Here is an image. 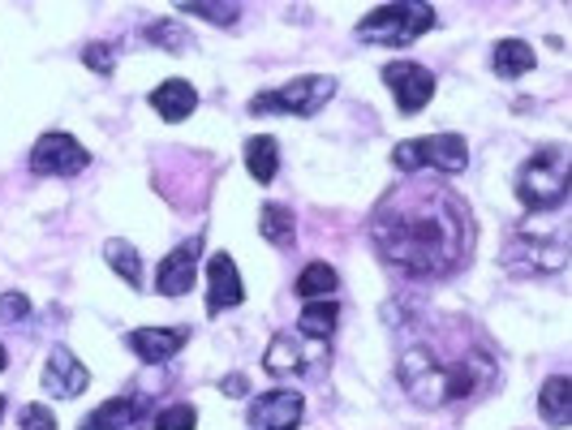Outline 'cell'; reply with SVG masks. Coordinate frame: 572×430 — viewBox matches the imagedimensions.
I'll list each match as a JSON object with an SVG mask.
<instances>
[{
	"mask_svg": "<svg viewBox=\"0 0 572 430\" xmlns=\"http://www.w3.org/2000/svg\"><path fill=\"white\" fill-rule=\"evenodd\" d=\"M17 427L22 430H57V418H52L48 405H26V409L17 414Z\"/></svg>",
	"mask_w": 572,
	"mask_h": 430,
	"instance_id": "30",
	"label": "cell"
},
{
	"mask_svg": "<svg viewBox=\"0 0 572 430\" xmlns=\"http://www.w3.org/2000/svg\"><path fill=\"white\" fill-rule=\"evenodd\" d=\"M177 13L207 17V22H216V26H233V22L242 17V4H194V0H185V4H177Z\"/></svg>",
	"mask_w": 572,
	"mask_h": 430,
	"instance_id": "26",
	"label": "cell"
},
{
	"mask_svg": "<svg viewBox=\"0 0 572 430\" xmlns=\"http://www.w3.org/2000/svg\"><path fill=\"white\" fill-rule=\"evenodd\" d=\"M4 366H9V348L0 344V370H4Z\"/></svg>",
	"mask_w": 572,
	"mask_h": 430,
	"instance_id": "32",
	"label": "cell"
},
{
	"mask_svg": "<svg viewBox=\"0 0 572 430\" xmlns=\"http://www.w3.org/2000/svg\"><path fill=\"white\" fill-rule=\"evenodd\" d=\"M104 262H108L130 288H143V258H138V250H134L130 242H121V237L104 242Z\"/></svg>",
	"mask_w": 572,
	"mask_h": 430,
	"instance_id": "24",
	"label": "cell"
},
{
	"mask_svg": "<svg viewBox=\"0 0 572 430\" xmlns=\"http://www.w3.org/2000/svg\"><path fill=\"white\" fill-rule=\"evenodd\" d=\"M86 383H90V370L82 366L65 344H57V348L48 353V366H44L39 388H44L48 396H57V401H74V396L86 392Z\"/></svg>",
	"mask_w": 572,
	"mask_h": 430,
	"instance_id": "11",
	"label": "cell"
},
{
	"mask_svg": "<svg viewBox=\"0 0 572 430\" xmlns=\"http://www.w3.org/2000/svg\"><path fill=\"white\" fill-rule=\"evenodd\" d=\"M31 315V297L26 293H0V328H9V323H22Z\"/></svg>",
	"mask_w": 572,
	"mask_h": 430,
	"instance_id": "28",
	"label": "cell"
},
{
	"mask_svg": "<svg viewBox=\"0 0 572 430\" xmlns=\"http://www.w3.org/2000/svg\"><path fill=\"white\" fill-rule=\"evenodd\" d=\"M397 374H401L409 396L426 409H443V405H457V401L487 396L499 383L495 357L478 344L457 353L452 361H443V353L430 348V344H409V348H401Z\"/></svg>",
	"mask_w": 572,
	"mask_h": 430,
	"instance_id": "2",
	"label": "cell"
},
{
	"mask_svg": "<svg viewBox=\"0 0 572 430\" xmlns=\"http://www.w3.org/2000/svg\"><path fill=\"white\" fill-rule=\"evenodd\" d=\"M258 233H263V242H271L276 250H289V246L297 242V220H293L289 207L263 202V211H258Z\"/></svg>",
	"mask_w": 572,
	"mask_h": 430,
	"instance_id": "20",
	"label": "cell"
},
{
	"mask_svg": "<svg viewBox=\"0 0 572 430\" xmlns=\"http://www.w3.org/2000/svg\"><path fill=\"white\" fill-rule=\"evenodd\" d=\"M534 48L525 44V39H499L495 44V52H490V70H495V78H503V83H516V78H525L530 70H534Z\"/></svg>",
	"mask_w": 572,
	"mask_h": 430,
	"instance_id": "17",
	"label": "cell"
},
{
	"mask_svg": "<svg viewBox=\"0 0 572 430\" xmlns=\"http://www.w3.org/2000/svg\"><path fill=\"white\" fill-rule=\"evenodd\" d=\"M384 86L392 90L397 108H401L405 116H413V112H422V108L430 103L435 74H430L426 65H417V61H388V65H384Z\"/></svg>",
	"mask_w": 572,
	"mask_h": 430,
	"instance_id": "10",
	"label": "cell"
},
{
	"mask_svg": "<svg viewBox=\"0 0 572 430\" xmlns=\"http://www.w3.org/2000/svg\"><path fill=\"white\" fill-rule=\"evenodd\" d=\"M302 414H306L302 392H293V388H271V392H263V396L250 401L245 422H250V430H297L302 427Z\"/></svg>",
	"mask_w": 572,
	"mask_h": 430,
	"instance_id": "9",
	"label": "cell"
},
{
	"mask_svg": "<svg viewBox=\"0 0 572 430\" xmlns=\"http://www.w3.org/2000/svg\"><path fill=\"white\" fill-rule=\"evenodd\" d=\"M151 414V396H112L95 414H86L78 430H134Z\"/></svg>",
	"mask_w": 572,
	"mask_h": 430,
	"instance_id": "15",
	"label": "cell"
},
{
	"mask_svg": "<svg viewBox=\"0 0 572 430\" xmlns=\"http://www.w3.org/2000/svg\"><path fill=\"white\" fill-rule=\"evenodd\" d=\"M198 255H203V237H190V242H181L168 258H160L156 293H160V297L190 293V288H194V275H198Z\"/></svg>",
	"mask_w": 572,
	"mask_h": 430,
	"instance_id": "12",
	"label": "cell"
},
{
	"mask_svg": "<svg viewBox=\"0 0 572 430\" xmlns=\"http://www.w3.org/2000/svg\"><path fill=\"white\" fill-rule=\"evenodd\" d=\"M564 262H569V246L564 242L551 246V237H512L503 246V271L525 275V280L556 275V271H564Z\"/></svg>",
	"mask_w": 572,
	"mask_h": 430,
	"instance_id": "7",
	"label": "cell"
},
{
	"mask_svg": "<svg viewBox=\"0 0 572 430\" xmlns=\"http://www.w3.org/2000/svg\"><path fill=\"white\" fill-rule=\"evenodd\" d=\"M311 361H327V348H306L302 332H280L263 353V366L271 374H311Z\"/></svg>",
	"mask_w": 572,
	"mask_h": 430,
	"instance_id": "14",
	"label": "cell"
},
{
	"mask_svg": "<svg viewBox=\"0 0 572 430\" xmlns=\"http://www.w3.org/2000/svg\"><path fill=\"white\" fill-rule=\"evenodd\" d=\"M0 418H4V396H0Z\"/></svg>",
	"mask_w": 572,
	"mask_h": 430,
	"instance_id": "33",
	"label": "cell"
},
{
	"mask_svg": "<svg viewBox=\"0 0 572 430\" xmlns=\"http://www.w3.org/2000/svg\"><path fill=\"white\" fill-rule=\"evenodd\" d=\"M572 383L564 374H551L547 383H543V396H538V414H543V422H551V427H569V414H572Z\"/></svg>",
	"mask_w": 572,
	"mask_h": 430,
	"instance_id": "22",
	"label": "cell"
},
{
	"mask_svg": "<svg viewBox=\"0 0 572 430\" xmlns=\"http://www.w3.org/2000/svg\"><path fill=\"white\" fill-rule=\"evenodd\" d=\"M370 246L413 280H448L474 258L478 224L448 176L413 172L379 198L370 216Z\"/></svg>",
	"mask_w": 572,
	"mask_h": 430,
	"instance_id": "1",
	"label": "cell"
},
{
	"mask_svg": "<svg viewBox=\"0 0 572 430\" xmlns=\"http://www.w3.org/2000/svg\"><path fill=\"white\" fill-rule=\"evenodd\" d=\"M245 169H250V176H254L258 185L276 181V172H280V143H276L271 134H254V138L245 143Z\"/></svg>",
	"mask_w": 572,
	"mask_h": 430,
	"instance_id": "21",
	"label": "cell"
},
{
	"mask_svg": "<svg viewBox=\"0 0 572 430\" xmlns=\"http://www.w3.org/2000/svg\"><path fill=\"white\" fill-rule=\"evenodd\" d=\"M340 288V275H336V267L331 262H311V267H302V275H297V284H293V293L302 297V302H324Z\"/></svg>",
	"mask_w": 572,
	"mask_h": 430,
	"instance_id": "23",
	"label": "cell"
},
{
	"mask_svg": "<svg viewBox=\"0 0 572 430\" xmlns=\"http://www.w3.org/2000/svg\"><path fill=\"white\" fill-rule=\"evenodd\" d=\"M143 39L147 44H160V48H190V35L181 30V22H172V17H156L151 26H143Z\"/></svg>",
	"mask_w": 572,
	"mask_h": 430,
	"instance_id": "25",
	"label": "cell"
},
{
	"mask_svg": "<svg viewBox=\"0 0 572 430\" xmlns=\"http://www.w3.org/2000/svg\"><path fill=\"white\" fill-rule=\"evenodd\" d=\"M86 164H90V151L61 130L35 138V147H31V172L35 176H78Z\"/></svg>",
	"mask_w": 572,
	"mask_h": 430,
	"instance_id": "8",
	"label": "cell"
},
{
	"mask_svg": "<svg viewBox=\"0 0 572 430\" xmlns=\"http://www.w3.org/2000/svg\"><path fill=\"white\" fill-rule=\"evenodd\" d=\"M185 341H190V328H138L125 336V344L138 353V361H151V366L172 361V353H181Z\"/></svg>",
	"mask_w": 572,
	"mask_h": 430,
	"instance_id": "16",
	"label": "cell"
},
{
	"mask_svg": "<svg viewBox=\"0 0 572 430\" xmlns=\"http://www.w3.org/2000/svg\"><path fill=\"white\" fill-rule=\"evenodd\" d=\"M198 427V409L194 405H163L156 414V430H194Z\"/></svg>",
	"mask_w": 572,
	"mask_h": 430,
	"instance_id": "27",
	"label": "cell"
},
{
	"mask_svg": "<svg viewBox=\"0 0 572 430\" xmlns=\"http://www.w3.org/2000/svg\"><path fill=\"white\" fill-rule=\"evenodd\" d=\"M245 302V284H242V271L233 255H211L207 258V315H220V310H233Z\"/></svg>",
	"mask_w": 572,
	"mask_h": 430,
	"instance_id": "13",
	"label": "cell"
},
{
	"mask_svg": "<svg viewBox=\"0 0 572 430\" xmlns=\"http://www.w3.org/2000/svg\"><path fill=\"white\" fill-rule=\"evenodd\" d=\"M220 392H224V396H245V392H250V379H245V374H229V379L220 383Z\"/></svg>",
	"mask_w": 572,
	"mask_h": 430,
	"instance_id": "31",
	"label": "cell"
},
{
	"mask_svg": "<svg viewBox=\"0 0 572 430\" xmlns=\"http://www.w3.org/2000/svg\"><path fill=\"white\" fill-rule=\"evenodd\" d=\"M82 65L95 70V74H112V70H117V48H112V44H90V48L82 52Z\"/></svg>",
	"mask_w": 572,
	"mask_h": 430,
	"instance_id": "29",
	"label": "cell"
},
{
	"mask_svg": "<svg viewBox=\"0 0 572 430\" xmlns=\"http://www.w3.org/2000/svg\"><path fill=\"white\" fill-rule=\"evenodd\" d=\"M331 95H336V78H327V74H306V78H293L289 86H276V90H263V95H254L250 99V112H293V116H315V112H324L327 103H331Z\"/></svg>",
	"mask_w": 572,
	"mask_h": 430,
	"instance_id": "6",
	"label": "cell"
},
{
	"mask_svg": "<svg viewBox=\"0 0 572 430\" xmlns=\"http://www.w3.org/2000/svg\"><path fill=\"white\" fill-rule=\"evenodd\" d=\"M516 198L530 216L556 211L569 198V151L564 147H543L516 169Z\"/></svg>",
	"mask_w": 572,
	"mask_h": 430,
	"instance_id": "3",
	"label": "cell"
},
{
	"mask_svg": "<svg viewBox=\"0 0 572 430\" xmlns=\"http://www.w3.org/2000/svg\"><path fill=\"white\" fill-rule=\"evenodd\" d=\"M430 26H435V9H430V4L401 0V4H379V9H370V13L357 22L353 35H357L362 44H379V48H409V44L422 39Z\"/></svg>",
	"mask_w": 572,
	"mask_h": 430,
	"instance_id": "4",
	"label": "cell"
},
{
	"mask_svg": "<svg viewBox=\"0 0 572 430\" xmlns=\"http://www.w3.org/2000/svg\"><path fill=\"white\" fill-rule=\"evenodd\" d=\"M336 328H340V302H336V297L306 302V310H302V319H297V332H302L306 341L327 344L336 336Z\"/></svg>",
	"mask_w": 572,
	"mask_h": 430,
	"instance_id": "19",
	"label": "cell"
},
{
	"mask_svg": "<svg viewBox=\"0 0 572 430\" xmlns=\"http://www.w3.org/2000/svg\"><path fill=\"white\" fill-rule=\"evenodd\" d=\"M151 108L160 112L163 121H185L194 108H198V90L185 83V78H172L151 90Z\"/></svg>",
	"mask_w": 572,
	"mask_h": 430,
	"instance_id": "18",
	"label": "cell"
},
{
	"mask_svg": "<svg viewBox=\"0 0 572 430\" xmlns=\"http://www.w3.org/2000/svg\"><path fill=\"white\" fill-rule=\"evenodd\" d=\"M470 164V143L461 134H426V138H409L397 143L392 151V169L413 176V172H430V176H457Z\"/></svg>",
	"mask_w": 572,
	"mask_h": 430,
	"instance_id": "5",
	"label": "cell"
}]
</instances>
